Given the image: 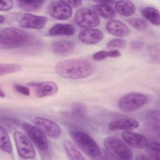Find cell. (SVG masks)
<instances>
[{"instance_id":"1","label":"cell","mask_w":160,"mask_h":160,"mask_svg":"<svg viewBox=\"0 0 160 160\" xmlns=\"http://www.w3.org/2000/svg\"><path fill=\"white\" fill-rule=\"evenodd\" d=\"M94 70L90 61L81 58L64 59L54 66V71L59 77L69 79L86 78L93 74Z\"/></svg>"},{"instance_id":"2","label":"cell","mask_w":160,"mask_h":160,"mask_svg":"<svg viewBox=\"0 0 160 160\" xmlns=\"http://www.w3.org/2000/svg\"><path fill=\"white\" fill-rule=\"evenodd\" d=\"M29 34L17 28H5L0 31L1 49L18 48L25 45L29 40Z\"/></svg>"},{"instance_id":"3","label":"cell","mask_w":160,"mask_h":160,"mask_svg":"<svg viewBox=\"0 0 160 160\" xmlns=\"http://www.w3.org/2000/svg\"><path fill=\"white\" fill-rule=\"evenodd\" d=\"M71 136L77 146L86 156L92 159L100 158L101 149L97 142L89 134L82 131H72Z\"/></svg>"},{"instance_id":"4","label":"cell","mask_w":160,"mask_h":160,"mask_svg":"<svg viewBox=\"0 0 160 160\" xmlns=\"http://www.w3.org/2000/svg\"><path fill=\"white\" fill-rule=\"evenodd\" d=\"M148 96L142 92H132L122 96L118 101L119 109L124 112H132L144 107L148 102Z\"/></svg>"},{"instance_id":"5","label":"cell","mask_w":160,"mask_h":160,"mask_svg":"<svg viewBox=\"0 0 160 160\" xmlns=\"http://www.w3.org/2000/svg\"><path fill=\"white\" fill-rule=\"evenodd\" d=\"M104 145L107 152L114 158L122 160L132 159V153L130 148L117 138L109 136L104 139Z\"/></svg>"},{"instance_id":"6","label":"cell","mask_w":160,"mask_h":160,"mask_svg":"<svg viewBox=\"0 0 160 160\" xmlns=\"http://www.w3.org/2000/svg\"><path fill=\"white\" fill-rule=\"evenodd\" d=\"M13 136L18 153L21 158L33 159L36 157L34 148L26 136L20 131H16Z\"/></svg>"},{"instance_id":"7","label":"cell","mask_w":160,"mask_h":160,"mask_svg":"<svg viewBox=\"0 0 160 160\" xmlns=\"http://www.w3.org/2000/svg\"><path fill=\"white\" fill-rule=\"evenodd\" d=\"M74 20L77 24L83 28H93L100 23L98 16L95 12L86 8L79 9L75 13Z\"/></svg>"},{"instance_id":"8","label":"cell","mask_w":160,"mask_h":160,"mask_svg":"<svg viewBox=\"0 0 160 160\" xmlns=\"http://www.w3.org/2000/svg\"><path fill=\"white\" fill-rule=\"evenodd\" d=\"M34 124L45 135L52 139H58L61 134V129L54 121L48 118L36 117L33 120Z\"/></svg>"},{"instance_id":"9","label":"cell","mask_w":160,"mask_h":160,"mask_svg":"<svg viewBox=\"0 0 160 160\" xmlns=\"http://www.w3.org/2000/svg\"><path fill=\"white\" fill-rule=\"evenodd\" d=\"M21 127L28 138L39 149L45 150L47 149L48 143L46 137L38 128L25 122L21 124Z\"/></svg>"},{"instance_id":"10","label":"cell","mask_w":160,"mask_h":160,"mask_svg":"<svg viewBox=\"0 0 160 160\" xmlns=\"http://www.w3.org/2000/svg\"><path fill=\"white\" fill-rule=\"evenodd\" d=\"M48 10L52 18L59 20L68 19L72 14V8L64 1L51 2Z\"/></svg>"},{"instance_id":"11","label":"cell","mask_w":160,"mask_h":160,"mask_svg":"<svg viewBox=\"0 0 160 160\" xmlns=\"http://www.w3.org/2000/svg\"><path fill=\"white\" fill-rule=\"evenodd\" d=\"M48 22V18L44 16L25 13L19 22V26L26 29H43Z\"/></svg>"},{"instance_id":"12","label":"cell","mask_w":160,"mask_h":160,"mask_svg":"<svg viewBox=\"0 0 160 160\" xmlns=\"http://www.w3.org/2000/svg\"><path fill=\"white\" fill-rule=\"evenodd\" d=\"M121 137L128 146L135 149H143L148 143V139L145 136L129 131H123Z\"/></svg>"},{"instance_id":"13","label":"cell","mask_w":160,"mask_h":160,"mask_svg":"<svg viewBox=\"0 0 160 160\" xmlns=\"http://www.w3.org/2000/svg\"><path fill=\"white\" fill-rule=\"evenodd\" d=\"M78 39L85 44H96L104 38L103 32L96 28H88L81 31L78 36Z\"/></svg>"},{"instance_id":"14","label":"cell","mask_w":160,"mask_h":160,"mask_svg":"<svg viewBox=\"0 0 160 160\" xmlns=\"http://www.w3.org/2000/svg\"><path fill=\"white\" fill-rule=\"evenodd\" d=\"M35 88V92L38 98H44L55 94L59 89L58 84L51 81L31 84Z\"/></svg>"},{"instance_id":"15","label":"cell","mask_w":160,"mask_h":160,"mask_svg":"<svg viewBox=\"0 0 160 160\" xmlns=\"http://www.w3.org/2000/svg\"><path fill=\"white\" fill-rule=\"evenodd\" d=\"M139 126V122L132 118H121L110 121L108 125V128L112 131L119 130L131 131L137 129Z\"/></svg>"},{"instance_id":"16","label":"cell","mask_w":160,"mask_h":160,"mask_svg":"<svg viewBox=\"0 0 160 160\" xmlns=\"http://www.w3.org/2000/svg\"><path fill=\"white\" fill-rule=\"evenodd\" d=\"M106 29L109 33L119 38L127 36L130 32L129 28L123 22L118 19H109L106 22Z\"/></svg>"},{"instance_id":"17","label":"cell","mask_w":160,"mask_h":160,"mask_svg":"<svg viewBox=\"0 0 160 160\" xmlns=\"http://www.w3.org/2000/svg\"><path fill=\"white\" fill-rule=\"evenodd\" d=\"M74 44L73 42L66 40L54 41L51 44V49L52 51L58 55H65L73 51L74 49Z\"/></svg>"},{"instance_id":"18","label":"cell","mask_w":160,"mask_h":160,"mask_svg":"<svg viewBox=\"0 0 160 160\" xmlns=\"http://www.w3.org/2000/svg\"><path fill=\"white\" fill-rule=\"evenodd\" d=\"M74 32V28L71 24L58 23L52 26L48 33L50 36H71Z\"/></svg>"},{"instance_id":"19","label":"cell","mask_w":160,"mask_h":160,"mask_svg":"<svg viewBox=\"0 0 160 160\" xmlns=\"http://www.w3.org/2000/svg\"><path fill=\"white\" fill-rule=\"evenodd\" d=\"M115 11L120 15L125 17L130 16L136 12L134 4L130 1H118L115 2Z\"/></svg>"},{"instance_id":"20","label":"cell","mask_w":160,"mask_h":160,"mask_svg":"<svg viewBox=\"0 0 160 160\" xmlns=\"http://www.w3.org/2000/svg\"><path fill=\"white\" fill-rule=\"evenodd\" d=\"M62 146L66 154L71 160H84L85 158L82 155L74 143L69 139H65L62 142Z\"/></svg>"},{"instance_id":"21","label":"cell","mask_w":160,"mask_h":160,"mask_svg":"<svg viewBox=\"0 0 160 160\" xmlns=\"http://www.w3.org/2000/svg\"><path fill=\"white\" fill-rule=\"evenodd\" d=\"M92 10L98 16L108 19H112L116 14L115 9L110 5L96 4L92 6Z\"/></svg>"},{"instance_id":"22","label":"cell","mask_w":160,"mask_h":160,"mask_svg":"<svg viewBox=\"0 0 160 160\" xmlns=\"http://www.w3.org/2000/svg\"><path fill=\"white\" fill-rule=\"evenodd\" d=\"M142 16L151 23L155 26H159L160 24L159 11L158 9L153 7H147L141 10Z\"/></svg>"},{"instance_id":"23","label":"cell","mask_w":160,"mask_h":160,"mask_svg":"<svg viewBox=\"0 0 160 160\" xmlns=\"http://www.w3.org/2000/svg\"><path fill=\"white\" fill-rule=\"evenodd\" d=\"M0 148L4 152L8 154L12 152V146L9 136L2 126L0 127Z\"/></svg>"},{"instance_id":"24","label":"cell","mask_w":160,"mask_h":160,"mask_svg":"<svg viewBox=\"0 0 160 160\" xmlns=\"http://www.w3.org/2000/svg\"><path fill=\"white\" fill-rule=\"evenodd\" d=\"M44 1H18V5L20 8L26 11H36L42 6Z\"/></svg>"},{"instance_id":"25","label":"cell","mask_w":160,"mask_h":160,"mask_svg":"<svg viewBox=\"0 0 160 160\" xmlns=\"http://www.w3.org/2000/svg\"><path fill=\"white\" fill-rule=\"evenodd\" d=\"M72 116L76 118H83L87 114V108L82 102H73L71 106Z\"/></svg>"},{"instance_id":"26","label":"cell","mask_w":160,"mask_h":160,"mask_svg":"<svg viewBox=\"0 0 160 160\" xmlns=\"http://www.w3.org/2000/svg\"><path fill=\"white\" fill-rule=\"evenodd\" d=\"M121 56V52L118 50L99 51L93 54L92 59L95 61H101L108 58H118Z\"/></svg>"},{"instance_id":"27","label":"cell","mask_w":160,"mask_h":160,"mask_svg":"<svg viewBox=\"0 0 160 160\" xmlns=\"http://www.w3.org/2000/svg\"><path fill=\"white\" fill-rule=\"evenodd\" d=\"M21 70H22V67L19 64H11V63H1L0 64L1 76L18 72L21 71Z\"/></svg>"},{"instance_id":"28","label":"cell","mask_w":160,"mask_h":160,"mask_svg":"<svg viewBox=\"0 0 160 160\" xmlns=\"http://www.w3.org/2000/svg\"><path fill=\"white\" fill-rule=\"evenodd\" d=\"M148 156L152 159H159V144L156 142H151L148 143L146 146Z\"/></svg>"},{"instance_id":"29","label":"cell","mask_w":160,"mask_h":160,"mask_svg":"<svg viewBox=\"0 0 160 160\" xmlns=\"http://www.w3.org/2000/svg\"><path fill=\"white\" fill-rule=\"evenodd\" d=\"M126 21L134 29L138 30V31H143L148 28V23L139 18H133L126 19Z\"/></svg>"},{"instance_id":"30","label":"cell","mask_w":160,"mask_h":160,"mask_svg":"<svg viewBox=\"0 0 160 160\" xmlns=\"http://www.w3.org/2000/svg\"><path fill=\"white\" fill-rule=\"evenodd\" d=\"M126 41L120 38L113 39L109 41L107 44V48L109 50H116V49H121L126 46Z\"/></svg>"},{"instance_id":"31","label":"cell","mask_w":160,"mask_h":160,"mask_svg":"<svg viewBox=\"0 0 160 160\" xmlns=\"http://www.w3.org/2000/svg\"><path fill=\"white\" fill-rule=\"evenodd\" d=\"M146 118H147L148 120L150 122V124L154 128H159V111H152L149 112L147 114Z\"/></svg>"},{"instance_id":"32","label":"cell","mask_w":160,"mask_h":160,"mask_svg":"<svg viewBox=\"0 0 160 160\" xmlns=\"http://www.w3.org/2000/svg\"><path fill=\"white\" fill-rule=\"evenodd\" d=\"M14 6V2L11 0L2 1L0 3V11H7L11 10Z\"/></svg>"},{"instance_id":"33","label":"cell","mask_w":160,"mask_h":160,"mask_svg":"<svg viewBox=\"0 0 160 160\" xmlns=\"http://www.w3.org/2000/svg\"><path fill=\"white\" fill-rule=\"evenodd\" d=\"M14 89L17 92L24 96H28L30 95V90L27 86L21 84H15Z\"/></svg>"},{"instance_id":"34","label":"cell","mask_w":160,"mask_h":160,"mask_svg":"<svg viewBox=\"0 0 160 160\" xmlns=\"http://www.w3.org/2000/svg\"><path fill=\"white\" fill-rule=\"evenodd\" d=\"M159 45H155L153 46L152 47H151V48L150 49V52H151V56L152 57H153L154 58L157 59V60L159 61Z\"/></svg>"},{"instance_id":"35","label":"cell","mask_w":160,"mask_h":160,"mask_svg":"<svg viewBox=\"0 0 160 160\" xmlns=\"http://www.w3.org/2000/svg\"><path fill=\"white\" fill-rule=\"evenodd\" d=\"M65 2L68 4L71 8H78V7H80L82 4V1H79V0H74V1H64Z\"/></svg>"},{"instance_id":"36","label":"cell","mask_w":160,"mask_h":160,"mask_svg":"<svg viewBox=\"0 0 160 160\" xmlns=\"http://www.w3.org/2000/svg\"><path fill=\"white\" fill-rule=\"evenodd\" d=\"M132 48L133 49H141L142 47V44H141V42L139 41H134L132 42Z\"/></svg>"},{"instance_id":"37","label":"cell","mask_w":160,"mask_h":160,"mask_svg":"<svg viewBox=\"0 0 160 160\" xmlns=\"http://www.w3.org/2000/svg\"><path fill=\"white\" fill-rule=\"evenodd\" d=\"M136 159H138V160H149V159H152L148 155H144V154L138 155L136 157Z\"/></svg>"},{"instance_id":"38","label":"cell","mask_w":160,"mask_h":160,"mask_svg":"<svg viewBox=\"0 0 160 160\" xmlns=\"http://www.w3.org/2000/svg\"><path fill=\"white\" fill-rule=\"evenodd\" d=\"M95 2H97L98 4H106V5H110V6L115 3V1H96Z\"/></svg>"},{"instance_id":"39","label":"cell","mask_w":160,"mask_h":160,"mask_svg":"<svg viewBox=\"0 0 160 160\" xmlns=\"http://www.w3.org/2000/svg\"><path fill=\"white\" fill-rule=\"evenodd\" d=\"M5 21V17H4L2 15H0V23L2 24Z\"/></svg>"},{"instance_id":"40","label":"cell","mask_w":160,"mask_h":160,"mask_svg":"<svg viewBox=\"0 0 160 160\" xmlns=\"http://www.w3.org/2000/svg\"><path fill=\"white\" fill-rule=\"evenodd\" d=\"M0 91H1V92H0V96H1V98L4 97V96H5V92H3V90L1 88V89H0Z\"/></svg>"}]
</instances>
